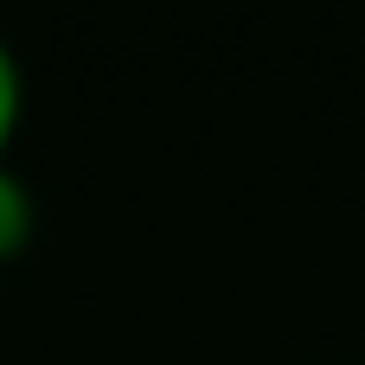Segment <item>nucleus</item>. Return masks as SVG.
<instances>
[{
	"mask_svg": "<svg viewBox=\"0 0 365 365\" xmlns=\"http://www.w3.org/2000/svg\"><path fill=\"white\" fill-rule=\"evenodd\" d=\"M19 109H26V77H19V58L6 45V32H0V160H6V141L19 128Z\"/></svg>",
	"mask_w": 365,
	"mask_h": 365,
	"instance_id": "obj_2",
	"label": "nucleus"
},
{
	"mask_svg": "<svg viewBox=\"0 0 365 365\" xmlns=\"http://www.w3.org/2000/svg\"><path fill=\"white\" fill-rule=\"evenodd\" d=\"M32 225H38V212H32V186L0 160V263H13V257L32 244Z\"/></svg>",
	"mask_w": 365,
	"mask_h": 365,
	"instance_id": "obj_1",
	"label": "nucleus"
}]
</instances>
